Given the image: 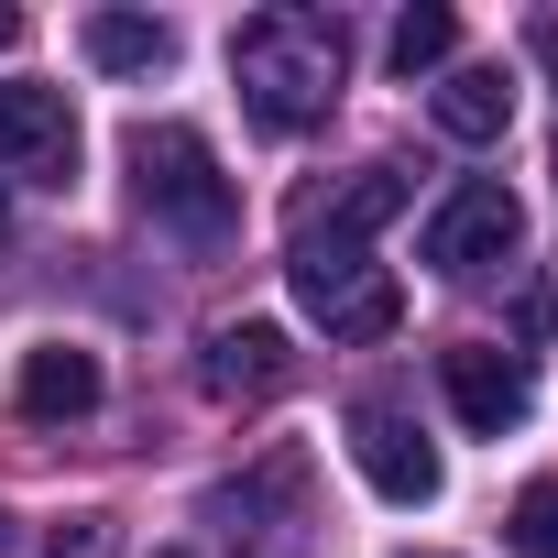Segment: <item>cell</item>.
<instances>
[{"instance_id": "6da1fadb", "label": "cell", "mask_w": 558, "mask_h": 558, "mask_svg": "<svg viewBox=\"0 0 558 558\" xmlns=\"http://www.w3.org/2000/svg\"><path fill=\"white\" fill-rule=\"evenodd\" d=\"M405 208V175L395 165H362V175H340V186H318L307 208H296V241H286V286H296V307L329 329V340H395V318H405V286L373 263V230Z\"/></svg>"}, {"instance_id": "7a4b0ae2", "label": "cell", "mask_w": 558, "mask_h": 558, "mask_svg": "<svg viewBox=\"0 0 558 558\" xmlns=\"http://www.w3.org/2000/svg\"><path fill=\"white\" fill-rule=\"evenodd\" d=\"M230 77H241V110L263 132H307L340 110V77H351V23L340 12H307V0H274L230 34Z\"/></svg>"}, {"instance_id": "3957f363", "label": "cell", "mask_w": 558, "mask_h": 558, "mask_svg": "<svg viewBox=\"0 0 558 558\" xmlns=\"http://www.w3.org/2000/svg\"><path fill=\"white\" fill-rule=\"evenodd\" d=\"M132 197H143L154 230H175V241H197V252H219L230 219H241V197H230L208 132H186V121H143V132H132Z\"/></svg>"}, {"instance_id": "277c9868", "label": "cell", "mask_w": 558, "mask_h": 558, "mask_svg": "<svg viewBox=\"0 0 558 558\" xmlns=\"http://www.w3.org/2000/svg\"><path fill=\"white\" fill-rule=\"evenodd\" d=\"M514 241H525V208H514L504 175H471V186H449L427 208V274H449V286H482Z\"/></svg>"}, {"instance_id": "5b68a950", "label": "cell", "mask_w": 558, "mask_h": 558, "mask_svg": "<svg viewBox=\"0 0 558 558\" xmlns=\"http://www.w3.org/2000/svg\"><path fill=\"white\" fill-rule=\"evenodd\" d=\"M438 384H449V416H460L471 438H504V427H525V416H536V373H525L514 351H493V340L438 351Z\"/></svg>"}, {"instance_id": "8992f818", "label": "cell", "mask_w": 558, "mask_h": 558, "mask_svg": "<svg viewBox=\"0 0 558 558\" xmlns=\"http://www.w3.org/2000/svg\"><path fill=\"white\" fill-rule=\"evenodd\" d=\"M351 460H362V482H373L384 504H438V449L416 438L405 405L362 395V405H351Z\"/></svg>"}, {"instance_id": "52a82bcc", "label": "cell", "mask_w": 558, "mask_h": 558, "mask_svg": "<svg viewBox=\"0 0 558 558\" xmlns=\"http://www.w3.org/2000/svg\"><path fill=\"white\" fill-rule=\"evenodd\" d=\"M0 175H23V186H66L77 175L66 88H0Z\"/></svg>"}, {"instance_id": "ba28073f", "label": "cell", "mask_w": 558, "mask_h": 558, "mask_svg": "<svg viewBox=\"0 0 558 558\" xmlns=\"http://www.w3.org/2000/svg\"><path fill=\"white\" fill-rule=\"evenodd\" d=\"M197 384H208V405H274V395L296 384V351H286V329L241 318V329H208Z\"/></svg>"}, {"instance_id": "9c48e42d", "label": "cell", "mask_w": 558, "mask_h": 558, "mask_svg": "<svg viewBox=\"0 0 558 558\" xmlns=\"http://www.w3.org/2000/svg\"><path fill=\"white\" fill-rule=\"evenodd\" d=\"M88 405H99V351H66V340L34 351L23 384H12V416H23V427H77Z\"/></svg>"}, {"instance_id": "30bf717a", "label": "cell", "mask_w": 558, "mask_h": 558, "mask_svg": "<svg viewBox=\"0 0 558 558\" xmlns=\"http://www.w3.org/2000/svg\"><path fill=\"white\" fill-rule=\"evenodd\" d=\"M438 132L449 143H504V121H514V77L504 66H460V77H438Z\"/></svg>"}, {"instance_id": "8fae6325", "label": "cell", "mask_w": 558, "mask_h": 558, "mask_svg": "<svg viewBox=\"0 0 558 558\" xmlns=\"http://www.w3.org/2000/svg\"><path fill=\"white\" fill-rule=\"evenodd\" d=\"M165 56H175V34L143 23V12H99L88 23V66H110V77H154Z\"/></svg>"}, {"instance_id": "7c38bea8", "label": "cell", "mask_w": 558, "mask_h": 558, "mask_svg": "<svg viewBox=\"0 0 558 558\" xmlns=\"http://www.w3.org/2000/svg\"><path fill=\"white\" fill-rule=\"evenodd\" d=\"M449 56H460V12H405L395 23V77H427Z\"/></svg>"}, {"instance_id": "4fadbf2b", "label": "cell", "mask_w": 558, "mask_h": 558, "mask_svg": "<svg viewBox=\"0 0 558 558\" xmlns=\"http://www.w3.org/2000/svg\"><path fill=\"white\" fill-rule=\"evenodd\" d=\"M504 536H514L525 558H558V482H525L514 514H504Z\"/></svg>"}, {"instance_id": "5bb4252c", "label": "cell", "mask_w": 558, "mask_h": 558, "mask_svg": "<svg viewBox=\"0 0 558 558\" xmlns=\"http://www.w3.org/2000/svg\"><path fill=\"white\" fill-rule=\"evenodd\" d=\"M45 558H110V514H66L45 536Z\"/></svg>"}, {"instance_id": "9a60e30c", "label": "cell", "mask_w": 558, "mask_h": 558, "mask_svg": "<svg viewBox=\"0 0 558 558\" xmlns=\"http://www.w3.org/2000/svg\"><path fill=\"white\" fill-rule=\"evenodd\" d=\"M12 45H23V12H0V56H12Z\"/></svg>"}, {"instance_id": "2e32d148", "label": "cell", "mask_w": 558, "mask_h": 558, "mask_svg": "<svg viewBox=\"0 0 558 558\" xmlns=\"http://www.w3.org/2000/svg\"><path fill=\"white\" fill-rule=\"evenodd\" d=\"M0 230H12V197H0Z\"/></svg>"}, {"instance_id": "e0dca14e", "label": "cell", "mask_w": 558, "mask_h": 558, "mask_svg": "<svg viewBox=\"0 0 558 558\" xmlns=\"http://www.w3.org/2000/svg\"><path fill=\"white\" fill-rule=\"evenodd\" d=\"M154 558H186V547H154Z\"/></svg>"}, {"instance_id": "ac0fdd59", "label": "cell", "mask_w": 558, "mask_h": 558, "mask_svg": "<svg viewBox=\"0 0 558 558\" xmlns=\"http://www.w3.org/2000/svg\"><path fill=\"white\" fill-rule=\"evenodd\" d=\"M547 56H558V23H547Z\"/></svg>"}, {"instance_id": "d6986e66", "label": "cell", "mask_w": 558, "mask_h": 558, "mask_svg": "<svg viewBox=\"0 0 558 558\" xmlns=\"http://www.w3.org/2000/svg\"><path fill=\"white\" fill-rule=\"evenodd\" d=\"M547 165H558V143H547Z\"/></svg>"}, {"instance_id": "ffe728a7", "label": "cell", "mask_w": 558, "mask_h": 558, "mask_svg": "<svg viewBox=\"0 0 558 558\" xmlns=\"http://www.w3.org/2000/svg\"><path fill=\"white\" fill-rule=\"evenodd\" d=\"M0 536H12V525H0Z\"/></svg>"}]
</instances>
